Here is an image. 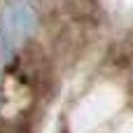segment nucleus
<instances>
[{
	"mask_svg": "<svg viewBox=\"0 0 133 133\" xmlns=\"http://www.w3.org/2000/svg\"><path fill=\"white\" fill-rule=\"evenodd\" d=\"M37 28V14L28 0H12L0 16V44L7 51H14L23 44Z\"/></svg>",
	"mask_w": 133,
	"mask_h": 133,
	"instance_id": "1",
	"label": "nucleus"
}]
</instances>
